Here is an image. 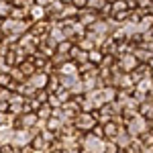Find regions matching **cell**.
Wrapping results in <instances>:
<instances>
[{"instance_id": "cell-1", "label": "cell", "mask_w": 153, "mask_h": 153, "mask_svg": "<svg viewBox=\"0 0 153 153\" xmlns=\"http://www.w3.org/2000/svg\"><path fill=\"white\" fill-rule=\"evenodd\" d=\"M47 19V10H45V6H41V4H33L31 8H29V21L31 23H37V21H45Z\"/></svg>"}, {"instance_id": "cell-2", "label": "cell", "mask_w": 153, "mask_h": 153, "mask_svg": "<svg viewBox=\"0 0 153 153\" xmlns=\"http://www.w3.org/2000/svg\"><path fill=\"white\" fill-rule=\"evenodd\" d=\"M10 19H19V21H25L29 19V8H21V6H10Z\"/></svg>"}, {"instance_id": "cell-3", "label": "cell", "mask_w": 153, "mask_h": 153, "mask_svg": "<svg viewBox=\"0 0 153 153\" xmlns=\"http://www.w3.org/2000/svg\"><path fill=\"white\" fill-rule=\"evenodd\" d=\"M10 2H8V0H0V21H2V19H6V16H8V14H10Z\"/></svg>"}, {"instance_id": "cell-4", "label": "cell", "mask_w": 153, "mask_h": 153, "mask_svg": "<svg viewBox=\"0 0 153 153\" xmlns=\"http://www.w3.org/2000/svg\"><path fill=\"white\" fill-rule=\"evenodd\" d=\"M120 65H123V68H127V70L135 68V65H137V61H135V55H127V57H123Z\"/></svg>"}, {"instance_id": "cell-5", "label": "cell", "mask_w": 153, "mask_h": 153, "mask_svg": "<svg viewBox=\"0 0 153 153\" xmlns=\"http://www.w3.org/2000/svg\"><path fill=\"white\" fill-rule=\"evenodd\" d=\"M141 141H143V145H145V147H151V145H153V135H151V133L143 135V137H141Z\"/></svg>"}, {"instance_id": "cell-6", "label": "cell", "mask_w": 153, "mask_h": 153, "mask_svg": "<svg viewBox=\"0 0 153 153\" xmlns=\"http://www.w3.org/2000/svg\"><path fill=\"white\" fill-rule=\"evenodd\" d=\"M71 4H74L78 10H82V8H86V6H88V0H71Z\"/></svg>"}, {"instance_id": "cell-7", "label": "cell", "mask_w": 153, "mask_h": 153, "mask_svg": "<svg viewBox=\"0 0 153 153\" xmlns=\"http://www.w3.org/2000/svg\"><path fill=\"white\" fill-rule=\"evenodd\" d=\"M59 2H63V4H71V0H59Z\"/></svg>"}, {"instance_id": "cell-8", "label": "cell", "mask_w": 153, "mask_h": 153, "mask_svg": "<svg viewBox=\"0 0 153 153\" xmlns=\"http://www.w3.org/2000/svg\"><path fill=\"white\" fill-rule=\"evenodd\" d=\"M149 68H151V70H153V57L149 59Z\"/></svg>"}, {"instance_id": "cell-9", "label": "cell", "mask_w": 153, "mask_h": 153, "mask_svg": "<svg viewBox=\"0 0 153 153\" xmlns=\"http://www.w3.org/2000/svg\"><path fill=\"white\" fill-rule=\"evenodd\" d=\"M8 2H12V0H8Z\"/></svg>"}]
</instances>
